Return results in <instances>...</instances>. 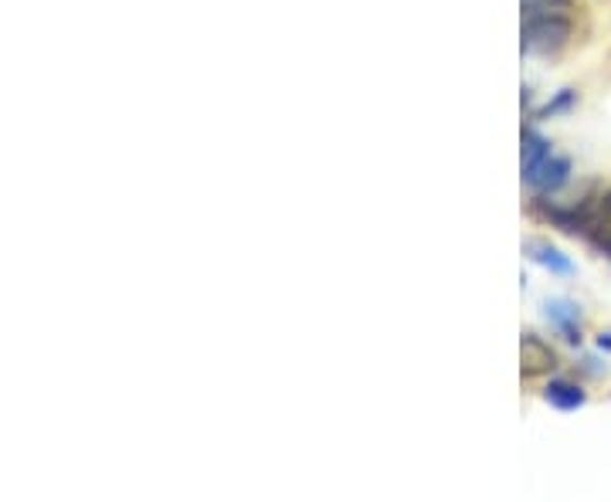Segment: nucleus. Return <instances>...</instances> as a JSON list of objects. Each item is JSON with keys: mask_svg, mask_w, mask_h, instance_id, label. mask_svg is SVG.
<instances>
[{"mask_svg": "<svg viewBox=\"0 0 611 502\" xmlns=\"http://www.w3.org/2000/svg\"><path fill=\"white\" fill-rule=\"evenodd\" d=\"M547 153H550V143L537 130H527L524 133V164H534V160H540V156H547Z\"/></svg>", "mask_w": 611, "mask_h": 502, "instance_id": "obj_6", "label": "nucleus"}, {"mask_svg": "<svg viewBox=\"0 0 611 502\" xmlns=\"http://www.w3.org/2000/svg\"><path fill=\"white\" fill-rule=\"evenodd\" d=\"M574 103H577V92H574V88H561V92H558V99H554V103H547V106L540 109V116H558V112H567Z\"/></svg>", "mask_w": 611, "mask_h": 502, "instance_id": "obj_8", "label": "nucleus"}, {"mask_svg": "<svg viewBox=\"0 0 611 502\" xmlns=\"http://www.w3.org/2000/svg\"><path fill=\"white\" fill-rule=\"evenodd\" d=\"M543 320L554 326L567 343H580V309L571 299H550L543 302Z\"/></svg>", "mask_w": 611, "mask_h": 502, "instance_id": "obj_3", "label": "nucleus"}, {"mask_svg": "<svg viewBox=\"0 0 611 502\" xmlns=\"http://www.w3.org/2000/svg\"><path fill=\"white\" fill-rule=\"evenodd\" d=\"M543 401H547L550 407H558V411H577V407H585L588 394H585V387H580V384L558 376V381H550V384L543 387Z\"/></svg>", "mask_w": 611, "mask_h": 502, "instance_id": "obj_4", "label": "nucleus"}, {"mask_svg": "<svg viewBox=\"0 0 611 502\" xmlns=\"http://www.w3.org/2000/svg\"><path fill=\"white\" fill-rule=\"evenodd\" d=\"M571 41V21L564 14H534L524 24L527 55H558Z\"/></svg>", "mask_w": 611, "mask_h": 502, "instance_id": "obj_1", "label": "nucleus"}, {"mask_svg": "<svg viewBox=\"0 0 611 502\" xmlns=\"http://www.w3.org/2000/svg\"><path fill=\"white\" fill-rule=\"evenodd\" d=\"M601 248H604V255H608V259H611V238H608V241H604V244H601Z\"/></svg>", "mask_w": 611, "mask_h": 502, "instance_id": "obj_10", "label": "nucleus"}, {"mask_svg": "<svg viewBox=\"0 0 611 502\" xmlns=\"http://www.w3.org/2000/svg\"><path fill=\"white\" fill-rule=\"evenodd\" d=\"M567 180H571V160L567 156H558L554 150L534 164H524V183L534 194H558Z\"/></svg>", "mask_w": 611, "mask_h": 502, "instance_id": "obj_2", "label": "nucleus"}, {"mask_svg": "<svg viewBox=\"0 0 611 502\" xmlns=\"http://www.w3.org/2000/svg\"><path fill=\"white\" fill-rule=\"evenodd\" d=\"M527 255L543 265L550 275H574V262L564 255V251H558L554 244H547V241H530L527 244Z\"/></svg>", "mask_w": 611, "mask_h": 502, "instance_id": "obj_5", "label": "nucleus"}, {"mask_svg": "<svg viewBox=\"0 0 611 502\" xmlns=\"http://www.w3.org/2000/svg\"><path fill=\"white\" fill-rule=\"evenodd\" d=\"M598 350L611 354V330H608V333H598Z\"/></svg>", "mask_w": 611, "mask_h": 502, "instance_id": "obj_9", "label": "nucleus"}, {"mask_svg": "<svg viewBox=\"0 0 611 502\" xmlns=\"http://www.w3.org/2000/svg\"><path fill=\"white\" fill-rule=\"evenodd\" d=\"M527 17L534 14H564L571 8V0H524Z\"/></svg>", "mask_w": 611, "mask_h": 502, "instance_id": "obj_7", "label": "nucleus"}]
</instances>
